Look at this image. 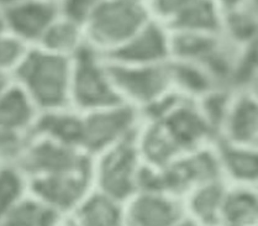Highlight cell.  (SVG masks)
Returning a JSON list of instances; mask_svg holds the SVG:
<instances>
[{
	"instance_id": "obj_10",
	"label": "cell",
	"mask_w": 258,
	"mask_h": 226,
	"mask_svg": "<svg viewBox=\"0 0 258 226\" xmlns=\"http://www.w3.org/2000/svg\"><path fill=\"white\" fill-rule=\"evenodd\" d=\"M157 120L163 124L183 153L207 147L218 141L213 126L197 100L178 96Z\"/></svg>"
},
{
	"instance_id": "obj_25",
	"label": "cell",
	"mask_w": 258,
	"mask_h": 226,
	"mask_svg": "<svg viewBox=\"0 0 258 226\" xmlns=\"http://www.w3.org/2000/svg\"><path fill=\"white\" fill-rule=\"evenodd\" d=\"M34 46L7 30L0 35V72L13 78Z\"/></svg>"
},
{
	"instance_id": "obj_6",
	"label": "cell",
	"mask_w": 258,
	"mask_h": 226,
	"mask_svg": "<svg viewBox=\"0 0 258 226\" xmlns=\"http://www.w3.org/2000/svg\"><path fill=\"white\" fill-rule=\"evenodd\" d=\"M81 114L79 146L90 157L134 139L142 120L137 110L123 103Z\"/></svg>"
},
{
	"instance_id": "obj_4",
	"label": "cell",
	"mask_w": 258,
	"mask_h": 226,
	"mask_svg": "<svg viewBox=\"0 0 258 226\" xmlns=\"http://www.w3.org/2000/svg\"><path fill=\"white\" fill-rule=\"evenodd\" d=\"M121 103L112 79L110 62L86 45L72 59L71 106L90 111Z\"/></svg>"
},
{
	"instance_id": "obj_14",
	"label": "cell",
	"mask_w": 258,
	"mask_h": 226,
	"mask_svg": "<svg viewBox=\"0 0 258 226\" xmlns=\"http://www.w3.org/2000/svg\"><path fill=\"white\" fill-rule=\"evenodd\" d=\"M135 145L145 166L163 170L183 155L172 135L158 120L144 119L135 135Z\"/></svg>"
},
{
	"instance_id": "obj_38",
	"label": "cell",
	"mask_w": 258,
	"mask_h": 226,
	"mask_svg": "<svg viewBox=\"0 0 258 226\" xmlns=\"http://www.w3.org/2000/svg\"><path fill=\"white\" fill-rule=\"evenodd\" d=\"M53 2H57V3H58V0H53Z\"/></svg>"
},
{
	"instance_id": "obj_28",
	"label": "cell",
	"mask_w": 258,
	"mask_h": 226,
	"mask_svg": "<svg viewBox=\"0 0 258 226\" xmlns=\"http://www.w3.org/2000/svg\"><path fill=\"white\" fill-rule=\"evenodd\" d=\"M193 0H148L146 7L150 16L168 29Z\"/></svg>"
},
{
	"instance_id": "obj_33",
	"label": "cell",
	"mask_w": 258,
	"mask_h": 226,
	"mask_svg": "<svg viewBox=\"0 0 258 226\" xmlns=\"http://www.w3.org/2000/svg\"><path fill=\"white\" fill-rule=\"evenodd\" d=\"M20 0H0V9L3 10H7L8 8L13 7L14 4L19 3Z\"/></svg>"
},
{
	"instance_id": "obj_8",
	"label": "cell",
	"mask_w": 258,
	"mask_h": 226,
	"mask_svg": "<svg viewBox=\"0 0 258 226\" xmlns=\"http://www.w3.org/2000/svg\"><path fill=\"white\" fill-rule=\"evenodd\" d=\"M183 198L158 188H140L122 203V226H172L185 219Z\"/></svg>"
},
{
	"instance_id": "obj_24",
	"label": "cell",
	"mask_w": 258,
	"mask_h": 226,
	"mask_svg": "<svg viewBox=\"0 0 258 226\" xmlns=\"http://www.w3.org/2000/svg\"><path fill=\"white\" fill-rule=\"evenodd\" d=\"M30 192L29 177L19 164H0V221Z\"/></svg>"
},
{
	"instance_id": "obj_16",
	"label": "cell",
	"mask_w": 258,
	"mask_h": 226,
	"mask_svg": "<svg viewBox=\"0 0 258 226\" xmlns=\"http://www.w3.org/2000/svg\"><path fill=\"white\" fill-rule=\"evenodd\" d=\"M226 188L227 182L215 179L186 193L183 197L186 217L198 226H220Z\"/></svg>"
},
{
	"instance_id": "obj_32",
	"label": "cell",
	"mask_w": 258,
	"mask_h": 226,
	"mask_svg": "<svg viewBox=\"0 0 258 226\" xmlns=\"http://www.w3.org/2000/svg\"><path fill=\"white\" fill-rule=\"evenodd\" d=\"M7 19H5V10L0 9V35L7 31Z\"/></svg>"
},
{
	"instance_id": "obj_20",
	"label": "cell",
	"mask_w": 258,
	"mask_h": 226,
	"mask_svg": "<svg viewBox=\"0 0 258 226\" xmlns=\"http://www.w3.org/2000/svg\"><path fill=\"white\" fill-rule=\"evenodd\" d=\"M173 90L190 100H199L220 85L202 66L180 60L169 61Z\"/></svg>"
},
{
	"instance_id": "obj_35",
	"label": "cell",
	"mask_w": 258,
	"mask_h": 226,
	"mask_svg": "<svg viewBox=\"0 0 258 226\" xmlns=\"http://www.w3.org/2000/svg\"><path fill=\"white\" fill-rule=\"evenodd\" d=\"M249 8H251L254 13L258 14V0H251V2H249Z\"/></svg>"
},
{
	"instance_id": "obj_17",
	"label": "cell",
	"mask_w": 258,
	"mask_h": 226,
	"mask_svg": "<svg viewBox=\"0 0 258 226\" xmlns=\"http://www.w3.org/2000/svg\"><path fill=\"white\" fill-rule=\"evenodd\" d=\"M40 110L29 94L12 82L0 94V124L26 134H32Z\"/></svg>"
},
{
	"instance_id": "obj_23",
	"label": "cell",
	"mask_w": 258,
	"mask_h": 226,
	"mask_svg": "<svg viewBox=\"0 0 258 226\" xmlns=\"http://www.w3.org/2000/svg\"><path fill=\"white\" fill-rule=\"evenodd\" d=\"M63 216L29 192L0 221V226H58Z\"/></svg>"
},
{
	"instance_id": "obj_36",
	"label": "cell",
	"mask_w": 258,
	"mask_h": 226,
	"mask_svg": "<svg viewBox=\"0 0 258 226\" xmlns=\"http://www.w3.org/2000/svg\"><path fill=\"white\" fill-rule=\"evenodd\" d=\"M249 85H251V87L253 88L254 90H256V93L258 94V78L254 79V81L252 82V83H249Z\"/></svg>"
},
{
	"instance_id": "obj_9",
	"label": "cell",
	"mask_w": 258,
	"mask_h": 226,
	"mask_svg": "<svg viewBox=\"0 0 258 226\" xmlns=\"http://www.w3.org/2000/svg\"><path fill=\"white\" fill-rule=\"evenodd\" d=\"M29 182L30 192L62 215H70L94 189L90 167L38 176Z\"/></svg>"
},
{
	"instance_id": "obj_1",
	"label": "cell",
	"mask_w": 258,
	"mask_h": 226,
	"mask_svg": "<svg viewBox=\"0 0 258 226\" xmlns=\"http://www.w3.org/2000/svg\"><path fill=\"white\" fill-rule=\"evenodd\" d=\"M40 112L71 106L72 59L34 46L13 76Z\"/></svg>"
},
{
	"instance_id": "obj_21",
	"label": "cell",
	"mask_w": 258,
	"mask_h": 226,
	"mask_svg": "<svg viewBox=\"0 0 258 226\" xmlns=\"http://www.w3.org/2000/svg\"><path fill=\"white\" fill-rule=\"evenodd\" d=\"M81 111L73 106L42 111L38 115L32 134L81 148Z\"/></svg>"
},
{
	"instance_id": "obj_26",
	"label": "cell",
	"mask_w": 258,
	"mask_h": 226,
	"mask_svg": "<svg viewBox=\"0 0 258 226\" xmlns=\"http://www.w3.org/2000/svg\"><path fill=\"white\" fill-rule=\"evenodd\" d=\"M31 135L0 124V164H19Z\"/></svg>"
},
{
	"instance_id": "obj_13",
	"label": "cell",
	"mask_w": 258,
	"mask_h": 226,
	"mask_svg": "<svg viewBox=\"0 0 258 226\" xmlns=\"http://www.w3.org/2000/svg\"><path fill=\"white\" fill-rule=\"evenodd\" d=\"M58 15V3L53 0H20L5 10L7 29L29 45L36 46Z\"/></svg>"
},
{
	"instance_id": "obj_30",
	"label": "cell",
	"mask_w": 258,
	"mask_h": 226,
	"mask_svg": "<svg viewBox=\"0 0 258 226\" xmlns=\"http://www.w3.org/2000/svg\"><path fill=\"white\" fill-rule=\"evenodd\" d=\"M213 2L218 5L224 15H226V14L240 12V10L249 8L251 0H213Z\"/></svg>"
},
{
	"instance_id": "obj_31",
	"label": "cell",
	"mask_w": 258,
	"mask_h": 226,
	"mask_svg": "<svg viewBox=\"0 0 258 226\" xmlns=\"http://www.w3.org/2000/svg\"><path fill=\"white\" fill-rule=\"evenodd\" d=\"M12 82H13L12 77L8 76V74H5V73H3V72H0V94H2L3 90H4L10 83H12Z\"/></svg>"
},
{
	"instance_id": "obj_29",
	"label": "cell",
	"mask_w": 258,
	"mask_h": 226,
	"mask_svg": "<svg viewBox=\"0 0 258 226\" xmlns=\"http://www.w3.org/2000/svg\"><path fill=\"white\" fill-rule=\"evenodd\" d=\"M101 2L103 0H58L59 14L84 27Z\"/></svg>"
},
{
	"instance_id": "obj_19",
	"label": "cell",
	"mask_w": 258,
	"mask_h": 226,
	"mask_svg": "<svg viewBox=\"0 0 258 226\" xmlns=\"http://www.w3.org/2000/svg\"><path fill=\"white\" fill-rule=\"evenodd\" d=\"M220 226H258V187L227 183Z\"/></svg>"
},
{
	"instance_id": "obj_34",
	"label": "cell",
	"mask_w": 258,
	"mask_h": 226,
	"mask_svg": "<svg viewBox=\"0 0 258 226\" xmlns=\"http://www.w3.org/2000/svg\"><path fill=\"white\" fill-rule=\"evenodd\" d=\"M172 226H198L197 224H194L193 221H191L190 219H188V217H185V219H183L182 221L177 222V224L172 225Z\"/></svg>"
},
{
	"instance_id": "obj_27",
	"label": "cell",
	"mask_w": 258,
	"mask_h": 226,
	"mask_svg": "<svg viewBox=\"0 0 258 226\" xmlns=\"http://www.w3.org/2000/svg\"><path fill=\"white\" fill-rule=\"evenodd\" d=\"M258 78V27L240 48L237 85L249 84Z\"/></svg>"
},
{
	"instance_id": "obj_7",
	"label": "cell",
	"mask_w": 258,
	"mask_h": 226,
	"mask_svg": "<svg viewBox=\"0 0 258 226\" xmlns=\"http://www.w3.org/2000/svg\"><path fill=\"white\" fill-rule=\"evenodd\" d=\"M92 157L73 145L32 134L19 166L27 177L90 167Z\"/></svg>"
},
{
	"instance_id": "obj_22",
	"label": "cell",
	"mask_w": 258,
	"mask_h": 226,
	"mask_svg": "<svg viewBox=\"0 0 258 226\" xmlns=\"http://www.w3.org/2000/svg\"><path fill=\"white\" fill-rule=\"evenodd\" d=\"M86 45L84 27L59 14L36 46L52 53L73 59Z\"/></svg>"
},
{
	"instance_id": "obj_15",
	"label": "cell",
	"mask_w": 258,
	"mask_h": 226,
	"mask_svg": "<svg viewBox=\"0 0 258 226\" xmlns=\"http://www.w3.org/2000/svg\"><path fill=\"white\" fill-rule=\"evenodd\" d=\"M215 150L225 182L258 187V145L216 141Z\"/></svg>"
},
{
	"instance_id": "obj_18",
	"label": "cell",
	"mask_w": 258,
	"mask_h": 226,
	"mask_svg": "<svg viewBox=\"0 0 258 226\" xmlns=\"http://www.w3.org/2000/svg\"><path fill=\"white\" fill-rule=\"evenodd\" d=\"M68 216L74 226H122V203L93 189Z\"/></svg>"
},
{
	"instance_id": "obj_5",
	"label": "cell",
	"mask_w": 258,
	"mask_h": 226,
	"mask_svg": "<svg viewBox=\"0 0 258 226\" xmlns=\"http://www.w3.org/2000/svg\"><path fill=\"white\" fill-rule=\"evenodd\" d=\"M110 68L120 101L134 107L141 115L175 93L169 62L145 66L110 62Z\"/></svg>"
},
{
	"instance_id": "obj_12",
	"label": "cell",
	"mask_w": 258,
	"mask_h": 226,
	"mask_svg": "<svg viewBox=\"0 0 258 226\" xmlns=\"http://www.w3.org/2000/svg\"><path fill=\"white\" fill-rule=\"evenodd\" d=\"M121 65H163L172 60V34L151 18L125 45L106 57Z\"/></svg>"
},
{
	"instance_id": "obj_2",
	"label": "cell",
	"mask_w": 258,
	"mask_h": 226,
	"mask_svg": "<svg viewBox=\"0 0 258 226\" xmlns=\"http://www.w3.org/2000/svg\"><path fill=\"white\" fill-rule=\"evenodd\" d=\"M150 19L146 4L133 0H103L84 25L87 45L109 57Z\"/></svg>"
},
{
	"instance_id": "obj_3",
	"label": "cell",
	"mask_w": 258,
	"mask_h": 226,
	"mask_svg": "<svg viewBox=\"0 0 258 226\" xmlns=\"http://www.w3.org/2000/svg\"><path fill=\"white\" fill-rule=\"evenodd\" d=\"M145 163L135 137L92 157L90 173L97 191L123 203L141 188Z\"/></svg>"
},
{
	"instance_id": "obj_37",
	"label": "cell",
	"mask_w": 258,
	"mask_h": 226,
	"mask_svg": "<svg viewBox=\"0 0 258 226\" xmlns=\"http://www.w3.org/2000/svg\"><path fill=\"white\" fill-rule=\"evenodd\" d=\"M133 2H137V3H142V4H146L148 0H133Z\"/></svg>"
},
{
	"instance_id": "obj_11",
	"label": "cell",
	"mask_w": 258,
	"mask_h": 226,
	"mask_svg": "<svg viewBox=\"0 0 258 226\" xmlns=\"http://www.w3.org/2000/svg\"><path fill=\"white\" fill-rule=\"evenodd\" d=\"M218 141L258 145V94L249 84L232 88L219 129Z\"/></svg>"
}]
</instances>
